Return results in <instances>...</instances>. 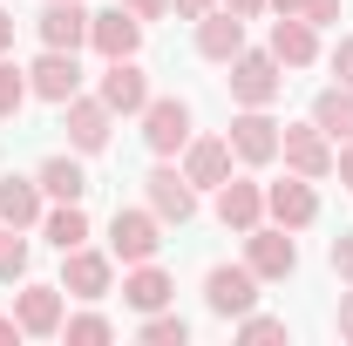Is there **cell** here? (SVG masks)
Listing matches in <instances>:
<instances>
[{
	"label": "cell",
	"instance_id": "obj_19",
	"mask_svg": "<svg viewBox=\"0 0 353 346\" xmlns=\"http://www.w3.org/2000/svg\"><path fill=\"white\" fill-rule=\"evenodd\" d=\"M183 176L197 190H218L224 176H231V136H190L183 143Z\"/></svg>",
	"mask_w": 353,
	"mask_h": 346
},
{
	"label": "cell",
	"instance_id": "obj_32",
	"mask_svg": "<svg viewBox=\"0 0 353 346\" xmlns=\"http://www.w3.org/2000/svg\"><path fill=\"white\" fill-rule=\"evenodd\" d=\"M333 75L353 88V34H340V48H333Z\"/></svg>",
	"mask_w": 353,
	"mask_h": 346
},
{
	"label": "cell",
	"instance_id": "obj_16",
	"mask_svg": "<svg viewBox=\"0 0 353 346\" xmlns=\"http://www.w3.org/2000/svg\"><path fill=\"white\" fill-rule=\"evenodd\" d=\"M265 48L279 54V68H312V61H319V28H312L306 14H279Z\"/></svg>",
	"mask_w": 353,
	"mask_h": 346
},
{
	"label": "cell",
	"instance_id": "obj_35",
	"mask_svg": "<svg viewBox=\"0 0 353 346\" xmlns=\"http://www.w3.org/2000/svg\"><path fill=\"white\" fill-rule=\"evenodd\" d=\"M123 7H130L136 21H163V14H170V0H123Z\"/></svg>",
	"mask_w": 353,
	"mask_h": 346
},
{
	"label": "cell",
	"instance_id": "obj_21",
	"mask_svg": "<svg viewBox=\"0 0 353 346\" xmlns=\"http://www.w3.org/2000/svg\"><path fill=\"white\" fill-rule=\"evenodd\" d=\"M34 183H41L48 204H82V197H88V170H82V156H68V150L48 156L41 170H34Z\"/></svg>",
	"mask_w": 353,
	"mask_h": 346
},
{
	"label": "cell",
	"instance_id": "obj_1",
	"mask_svg": "<svg viewBox=\"0 0 353 346\" xmlns=\"http://www.w3.org/2000/svg\"><path fill=\"white\" fill-rule=\"evenodd\" d=\"M224 68H231V102H238V109H272V102H279V88H285L279 54H272V48H238Z\"/></svg>",
	"mask_w": 353,
	"mask_h": 346
},
{
	"label": "cell",
	"instance_id": "obj_12",
	"mask_svg": "<svg viewBox=\"0 0 353 346\" xmlns=\"http://www.w3.org/2000/svg\"><path fill=\"white\" fill-rule=\"evenodd\" d=\"M279 130H285V123H272L265 109H238L224 136H231V156H238V163H272V156H279Z\"/></svg>",
	"mask_w": 353,
	"mask_h": 346
},
{
	"label": "cell",
	"instance_id": "obj_40",
	"mask_svg": "<svg viewBox=\"0 0 353 346\" xmlns=\"http://www.w3.org/2000/svg\"><path fill=\"white\" fill-rule=\"evenodd\" d=\"M265 7H272V14H306L312 0H265Z\"/></svg>",
	"mask_w": 353,
	"mask_h": 346
},
{
	"label": "cell",
	"instance_id": "obj_18",
	"mask_svg": "<svg viewBox=\"0 0 353 346\" xmlns=\"http://www.w3.org/2000/svg\"><path fill=\"white\" fill-rule=\"evenodd\" d=\"M34 34H41V48H75L88 41V7L82 0H48L41 14H34Z\"/></svg>",
	"mask_w": 353,
	"mask_h": 346
},
{
	"label": "cell",
	"instance_id": "obj_7",
	"mask_svg": "<svg viewBox=\"0 0 353 346\" xmlns=\"http://www.w3.org/2000/svg\"><path fill=\"white\" fill-rule=\"evenodd\" d=\"M143 143H150L157 156H176V150L190 143V102L150 95V102H143Z\"/></svg>",
	"mask_w": 353,
	"mask_h": 346
},
{
	"label": "cell",
	"instance_id": "obj_38",
	"mask_svg": "<svg viewBox=\"0 0 353 346\" xmlns=\"http://www.w3.org/2000/svg\"><path fill=\"white\" fill-rule=\"evenodd\" d=\"M340 340H353V292H340Z\"/></svg>",
	"mask_w": 353,
	"mask_h": 346
},
{
	"label": "cell",
	"instance_id": "obj_6",
	"mask_svg": "<svg viewBox=\"0 0 353 346\" xmlns=\"http://www.w3.org/2000/svg\"><path fill=\"white\" fill-rule=\"evenodd\" d=\"M109 285H116V252H61V292L68 299H109Z\"/></svg>",
	"mask_w": 353,
	"mask_h": 346
},
{
	"label": "cell",
	"instance_id": "obj_9",
	"mask_svg": "<svg viewBox=\"0 0 353 346\" xmlns=\"http://www.w3.org/2000/svg\"><path fill=\"white\" fill-rule=\"evenodd\" d=\"M143 190H150V211L163 217V224H190L197 217V183L183 170H170V163H157V170L143 176Z\"/></svg>",
	"mask_w": 353,
	"mask_h": 346
},
{
	"label": "cell",
	"instance_id": "obj_34",
	"mask_svg": "<svg viewBox=\"0 0 353 346\" xmlns=\"http://www.w3.org/2000/svg\"><path fill=\"white\" fill-rule=\"evenodd\" d=\"M306 21H312V28H333V21H340V0H312Z\"/></svg>",
	"mask_w": 353,
	"mask_h": 346
},
{
	"label": "cell",
	"instance_id": "obj_31",
	"mask_svg": "<svg viewBox=\"0 0 353 346\" xmlns=\"http://www.w3.org/2000/svg\"><path fill=\"white\" fill-rule=\"evenodd\" d=\"M333 278H347V285H353V231L333 238Z\"/></svg>",
	"mask_w": 353,
	"mask_h": 346
},
{
	"label": "cell",
	"instance_id": "obj_24",
	"mask_svg": "<svg viewBox=\"0 0 353 346\" xmlns=\"http://www.w3.org/2000/svg\"><path fill=\"white\" fill-rule=\"evenodd\" d=\"M312 123L333 136V143H347V136H353V88H347V82L319 88V102H312Z\"/></svg>",
	"mask_w": 353,
	"mask_h": 346
},
{
	"label": "cell",
	"instance_id": "obj_22",
	"mask_svg": "<svg viewBox=\"0 0 353 346\" xmlns=\"http://www.w3.org/2000/svg\"><path fill=\"white\" fill-rule=\"evenodd\" d=\"M238 48H245V21H238L231 7H211V14L197 21V54H204V61H231Z\"/></svg>",
	"mask_w": 353,
	"mask_h": 346
},
{
	"label": "cell",
	"instance_id": "obj_29",
	"mask_svg": "<svg viewBox=\"0 0 353 346\" xmlns=\"http://www.w3.org/2000/svg\"><path fill=\"white\" fill-rule=\"evenodd\" d=\"M183 340H190V326L176 312H143V346H183Z\"/></svg>",
	"mask_w": 353,
	"mask_h": 346
},
{
	"label": "cell",
	"instance_id": "obj_26",
	"mask_svg": "<svg viewBox=\"0 0 353 346\" xmlns=\"http://www.w3.org/2000/svg\"><path fill=\"white\" fill-rule=\"evenodd\" d=\"M14 278H28V231L0 224V285H14Z\"/></svg>",
	"mask_w": 353,
	"mask_h": 346
},
{
	"label": "cell",
	"instance_id": "obj_17",
	"mask_svg": "<svg viewBox=\"0 0 353 346\" xmlns=\"http://www.w3.org/2000/svg\"><path fill=\"white\" fill-rule=\"evenodd\" d=\"M14 319H21V333H34V340H54L61 333V285H21L14 292Z\"/></svg>",
	"mask_w": 353,
	"mask_h": 346
},
{
	"label": "cell",
	"instance_id": "obj_3",
	"mask_svg": "<svg viewBox=\"0 0 353 346\" xmlns=\"http://www.w3.org/2000/svg\"><path fill=\"white\" fill-rule=\"evenodd\" d=\"M61 130H68V150H75V156H95V150H109L116 109H109L102 95H75V102H61Z\"/></svg>",
	"mask_w": 353,
	"mask_h": 346
},
{
	"label": "cell",
	"instance_id": "obj_20",
	"mask_svg": "<svg viewBox=\"0 0 353 346\" xmlns=\"http://www.w3.org/2000/svg\"><path fill=\"white\" fill-rule=\"evenodd\" d=\"M41 211H48V197H41V183L34 176H0V224H14V231H34L41 224Z\"/></svg>",
	"mask_w": 353,
	"mask_h": 346
},
{
	"label": "cell",
	"instance_id": "obj_37",
	"mask_svg": "<svg viewBox=\"0 0 353 346\" xmlns=\"http://www.w3.org/2000/svg\"><path fill=\"white\" fill-rule=\"evenodd\" d=\"M21 340H28V333H21V319L7 312V319H0V346H21Z\"/></svg>",
	"mask_w": 353,
	"mask_h": 346
},
{
	"label": "cell",
	"instance_id": "obj_8",
	"mask_svg": "<svg viewBox=\"0 0 353 346\" xmlns=\"http://www.w3.org/2000/svg\"><path fill=\"white\" fill-rule=\"evenodd\" d=\"M157 245H163V217L157 211H116L109 217V252H116L123 265L157 258Z\"/></svg>",
	"mask_w": 353,
	"mask_h": 346
},
{
	"label": "cell",
	"instance_id": "obj_2",
	"mask_svg": "<svg viewBox=\"0 0 353 346\" xmlns=\"http://www.w3.org/2000/svg\"><path fill=\"white\" fill-rule=\"evenodd\" d=\"M279 156H285V170L292 176H333V136L319 130V123H285L279 130Z\"/></svg>",
	"mask_w": 353,
	"mask_h": 346
},
{
	"label": "cell",
	"instance_id": "obj_25",
	"mask_svg": "<svg viewBox=\"0 0 353 346\" xmlns=\"http://www.w3.org/2000/svg\"><path fill=\"white\" fill-rule=\"evenodd\" d=\"M41 238L54 245V252L88 245V211H82V204H54V211H41Z\"/></svg>",
	"mask_w": 353,
	"mask_h": 346
},
{
	"label": "cell",
	"instance_id": "obj_10",
	"mask_svg": "<svg viewBox=\"0 0 353 346\" xmlns=\"http://www.w3.org/2000/svg\"><path fill=\"white\" fill-rule=\"evenodd\" d=\"M28 88H34L41 102H54V109H61V102H75V95H82V61H75L68 48H48L41 61L28 68Z\"/></svg>",
	"mask_w": 353,
	"mask_h": 346
},
{
	"label": "cell",
	"instance_id": "obj_4",
	"mask_svg": "<svg viewBox=\"0 0 353 346\" xmlns=\"http://www.w3.org/2000/svg\"><path fill=\"white\" fill-rule=\"evenodd\" d=\"M204 305H211L218 319H245V312L259 305V272H252V265H211V272H204Z\"/></svg>",
	"mask_w": 353,
	"mask_h": 346
},
{
	"label": "cell",
	"instance_id": "obj_36",
	"mask_svg": "<svg viewBox=\"0 0 353 346\" xmlns=\"http://www.w3.org/2000/svg\"><path fill=\"white\" fill-rule=\"evenodd\" d=\"M170 7H176V21H204V14H211L218 0H170Z\"/></svg>",
	"mask_w": 353,
	"mask_h": 346
},
{
	"label": "cell",
	"instance_id": "obj_30",
	"mask_svg": "<svg viewBox=\"0 0 353 346\" xmlns=\"http://www.w3.org/2000/svg\"><path fill=\"white\" fill-rule=\"evenodd\" d=\"M238 340H285V319H272V312H245V319H238Z\"/></svg>",
	"mask_w": 353,
	"mask_h": 346
},
{
	"label": "cell",
	"instance_id": "obj_14",
	"mask_svg": "<svg viewBox=\"0 0 353 346\" xmlns=\"http://www.w3.org/2000/svg\"><path fill=\"white\" fill-rule=\"evenodd\" d=\"M116 116H143V102H150V75L136 68V54H116L109 68H102V88H95Z\"/></svg>",
	"mask_w": 353,
	"mask_h": 346
},
{
	"label": "cell",
	"instance_id": "obj_23",
	"mask_svg": "<svg viewBox=\"0 0 353 346\" xmlns=\"http://www.w3.org/2000/svg\"><path fill=\"white\" fill-rule=\"evenodd\" d=\"M170 299H176V278H170V272H157L150 258L123 278V305H130V312H163Z\"/></svg>",
	"mask_w": 353,
	"mask_h": 346
},
{
	"label": "cell",
	"instance_id": "obj_39",
	"mask_svg": "<svg viewBox=\"0 0 353 346\" xmlns=\"http://www.w3.org/2000/svg\"><path fill=\"white\" fill-rule=\"evenodd\" d=\"M224 7H231L238 21H252V14H265V0H224Z\"/></svg>",
	"mask_w": 353,
	"mask_h": 346
},
{
	"label": "cell",
	"instance_id": "obj_13",
	"mask_svg": "<svg viewBox=\"0 0 353 346\" xmlns=\"http://www.w3.org/2000/svg\"><path fill=\"white\" fill-rule=\"evenodd\" d=\"M88 48H95V54H109V61H116V54H136V48H143V21L116 0V7L88 14Z\"/></svg>",
	"mask_w": 353,
	"mask_h": 346
},
{
	"label": "cell",
	"instance_id": "obj_11",
	"mask_svg": "<svg viewBox=\"0 0 353 346\" xmlns=\"http://www.w3.org/2000/svg\"><path fill=\"white\" fill-rule=\"evenodd\" d=\"M265 217H272V224H285V231H306L312 217H319V190H312V176L265 183Z\"/></svg>",
	"mask_w": 353,
	"mask_h": 346
},
{
	"label": "cell",
	"instance_id": "obj_27",
	"mask_svg": "<svg viewBox=\"0 0 353 346\" xmlns=\"http://www.w3.org/2000/svg\"><path fill=\"white\" fill-rule=\"evenodd\" d=\"M61 340L68 346H102V340H116V326L102 312H75V319H61Z\"/></svg>",
	"mask_w": 353,
	"mask_h": 346
},
{
	"label": "cell",
	"instance_id": "obj_15",
	"mask_svg": "<svg viewBox=\"0 0 353 346\" xmlns=\"http://www.w3.org/2000/svg\"><path fill=\"white\" fill-rule=\"evenodd\" d=\"M218 224L224 231H252V224H265V183H252V176H224L218 183Z\"/></svg>",
	"mask_w": 353,
	"mask_h": 346
},
{
	"label": "cell",
	"instance_id": "obj_5",
	"mask_svg": "<svg viewBox=\"0 0 353 346\" xmlns=\"http://www.w3.org/2000/svg\"><path fill=\"white\" fill-rule=\"evenodd\" d=\"M245 265L259 272V285L265 278H292V272H299L292 231H285V224H252V231H245Z\"/></svg>",
	"mask_w": 353,
	"mask_h": 346
},
{
	"label": "cell",
	"instance_id": "obj_28",
	"mask_svg": "<svg viewBox=\"0 0 353 346\" xmlns=\"http://www.w3.org/2000/svg\"><path fill=\"white\" fill-rule=\"evenodd\" d=\"M34 88H28V68H14L7 54H0V123L7 116H21V102H28Z\"/></svg>",
	"mask_w": 353,
	"mask_h": 346
},
{
	"label": "cell",
	"instance_id": "obj_33",
	"mask_svg": "<svg viewBox=\"0 0 353 346\" xmlns=\"http://www.w3.org/2000/svg\"><path fill=\"white\" fill-rule=\"evenodd\" d=\"M333 176L353 190V136H347V143H333Z\"/></svg>",
	"mask_w": 353,
	"mask_h": 346
},
{
	"label": "cell",
	"instance_id": "obj_41",
	"mask_svg": "<svg viewBox=\"0 0 353 346\" xmlns=\"http://www.w3.org/2000/svg\"><path fill=\"white\" fill-rule=\"evenodd\" d=\"M7 48H14V14L0 7V54H7Z\"/></svg>",
	"mask_w": 353,
	"mask_h": 346
}]
</instances>
